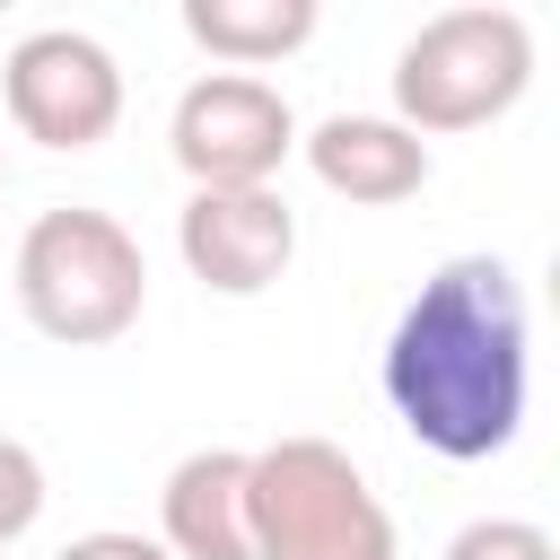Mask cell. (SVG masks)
<instances>
[{
	"label": "cell",
	"mask_w": 560,
	"mask_h": 560,
	"mask_svg": "<svg viewBox=\"0 0 560 560\" xmlns=\"http://www.w3.org/2000/svg\"><path fill=\"white\" fill-rule=\"evenodd\" d=\"M385 402L394 420L446 455L490 464L525 429V289L499 254H455L420 280V298L385 332Z\"/></svg>",
	"instance_id": "1"
},
{
	"label": "cell",
	"mask_w": 560,
	"mask_h": 560,
	"mask_svg": "<svg viewBox=\"0 0 560 560\" xmlns=\"http://www.w3.org/2000/svg\"><path fill=\"white\" fill-rule=\"evenodd\" d=\"M254 560H394V516L332 438H280L245 455Z\"/></svg>",
	"instance_id": "2"
},
{
	"label": "cell",
	"mask_w": 560,
	"mask_h": 560,
	"mask_svg": "<svg viewBox=\"0 0 560 560\" xmlns=\"http://www.w3.org/2000/svg\"><path fill=\"white\" fill-rule=\"evenodd\" d=\"M18 306L44 341H122L149 306V262L114 210H44L18 236Z\"/></svg>",
	"instance_id": "3"
},
{
	"label": "cell",
	"mask_w": 560,
	"mask_h": 560,
	"mask_svg": "<svg viewBox=\"0 0 560 560\" xmlns=\"http://www.w3.org/2000/svg\"><path fill=\"white\" fill-rule=\"evenodd\" d=\"M534 79V35L516 9H446L394 61V122L420 131H481Z\"/></svg>",
	"instance_id": "4"
},
{
	"label": "cell",
	"mask_w": 560,
	"mask_h": 560,
	"mask_svg": "<svg viewBox=\"0 0 560 560\" xmlns=\"http://www.w3.org/2000/svg\"><path fill=\"white\" fill-rule=\"evenodd\" d=\"M175 166L192 175V192H228V184H271L280 158L298 149V114L271 79L254 70H210L175 96Z\"/></svg>",
	"instance_id": "5"
},
{
	"label": "cell",
	"mask_w": 560,
	"mask_h": 560,
	"mask_svg": "<svg viewBox=\"0 0 560 560\" xmlns=\"http://www.w3.org/2000/svg\"><path fill=\"white\" fill-rule=\"evenodd\" d=\"M0 96H9V122L44 149H96L122 122V70L79 26H35L0 61Z\"/></svg>",
	"instance_id": "6"
},
{
	"label": "cell",
	"mask_w": 560,
	"mask_h": 560,
	"mask_svg": "<svg viewBox=\"0 0 560 560\" xmlns=\"http://www.w3.org/2000/svg\"><path fill=\"white\" fill-rule=\"evenodd\" d=\"M175 245H184V271L219 298H262L289 254H298V210L271 192V184H228V192H192L184 219H175Z\"/></svg>",
	"instance_id": "7"
},
{
	"label": "cell",
	"mask_w": 560,
	"mask_h": 560,
	"mask_svg": "<svg viewBox=\"0 0 560 560\" xmlns=\"http://www.w3.org/2000/svg\"><path fill=\"white\" fill-rule=\"evenodd\" d=\"M306 166H315L324 192L385 210V201H411L429 184V140H411L394 114H332V122L306 131Z\"/></svg>",
	"instance_id": "8"
},
{
	"label": "cell",
	"mask_w": 560,
	"mask_h": 560,
	"mask_svg": "<svg viewBox=\"0 0 560 560\" xmlns=\"http://www.w3.org/2000/svg\"><path fill=\"white\" fill-rule=\"evenodd\" d=\"M158 525H166L158 542L175 560H254V542H245V455L236 446L184 455L158 490Z\"/></svg>",
	"instance_id": "9"
},
{
	"label": "cell",
	"mask_w": 560,
	"mask_h": 560,
	"mask_svg": "<svg viewBox=\"0 0 560 560\" xmlns=\"http://www.w3.org/2000/svg\"><path fill=\"white\" fill-rule=\"evenodd\" d=\"M184 35L210 52V61H280L315 35V0H184Z\"/></svg>",
	"instance_id": "10"
},
{
	"label": "cell",
	"mask_w": 560,
	"mask_h": 560,
	"mask_svg": "<svg viewBox=\"0 0 560 560\" xmlns=\"http://www.w3.org/2000/svg\"><path fill=\"white\" fill-rule=\"evenodd\" d=\"M446 560H560V551H551V534L525 525V516H481V525H464V534L446 542Z\"/></svg>",
	"instance_id": "11"
},
{
	"label": "cell",
	"mask_w": 560,
	"mask_h": 560,
	"mask_svg": "<svg viewBox=\"0 0 560 560\" xmlns=\"http://www.w3.org/2000/svg\"><path fill=\"white\" fill-rule=\"evenodd\" d=\"M35 516H44V464H35V446L0 438V542H18Z\"/></svg>",
	"instance_id": "12"
},
{
	"label": "cell",
	"mask_w": 560,
	"mask_h": 560,
	"mask_svg": "<svg viewBox=\"0 0 560 560\" xmlns=\"http://www.w3.org/2000/svg\"><path fill=\"white\" fill-rule=\"evenodd\" d=\"M61 560H175L166 542H149V534H122V525H96V534H79V542H61Z\"/></svg>",
	"instance_id": "13"
}]
</instances>
